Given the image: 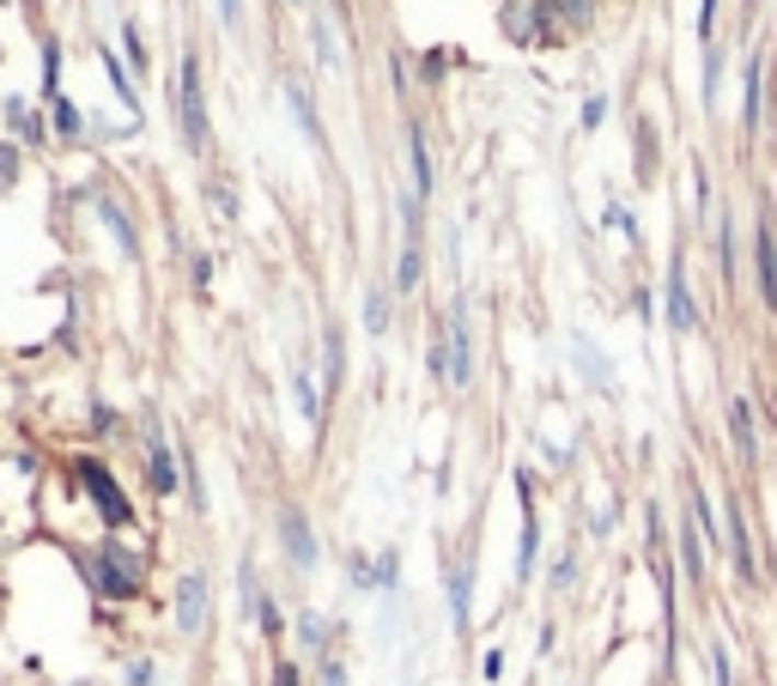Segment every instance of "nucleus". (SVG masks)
<instances>
[{
    "label": "nucleus",
    "instance_id": "3",
    "mask_svg": "<svg viewBox=\"0 0 777 686\" xmlns=\"http://www.w3.org/2000/svg\"><path fill=\"white\" fill-rule=\"evenodd\" d=\"M80 480H85V492H92V504L104 511V523H110V528H128V523H134L128 499L116 492V480H110V468H104V462H92V456H85V462H80Z\"/></svg>",
    "mask_w": 777,
    "mask_h": 686
},
{
    "label": "nucleus",
    "instance_id": "25",
    "mask_svg": "<svg viewBox=\"0 0 777 686\" xmlns=\"http://www.w3.org/2000/svg\"><path fill=\"white\" fill-rule=\"evenodd\" d=\"M304 644H310V650H322V644H329V620H322V614H304Z\"/></svg>",
    "mask_w": 777,
    "mask_h": 686
},
{
    "label": "nucleus",
    "instance_id": "13",
    "mask_svg": "<svg viewBox=\"0 0 777 686\" xmlns=\"http://www.w3.org/2000/svg\"><path fill=\"white\" fill-rule=\"evenodd\" d=\"M408 152H413V201L432 195V159H425V134L408 128Z\"/></svg>",
    "mask_w": 777,
    "mask_h": 686
},
{
    "label": "nucleus",
    "instance_id": "37",
    "mask_svg": "<svg viewBox=\"0 0 777 686\" xmlns=\"http://www.w3.org/2000/svg\"><path fill=\"white\" fill-rule=\"evenodd\" d=\"M188 274H195V286H207V279H213V262H207V255H195V262H188Z\"/></svg>",
    "mask_w": 777,
    "mask_h": 686
},
{
    "label": "nucleus",
    "instance_id": "22",
    "mask_svg": "<svg viewBox=\"0 0 777 686\" xmlns=\"http://www.w3.org/2000/svg\"><path fill=\"white\" fill-rule=\"evenodd\" d=\"M401 291H408V286H420V238H408V250H401Z\"/></svg>",
    "mask_w": 777,
    "mask_h": 686
},
{
    "label": "nucleus",
    "instance_id": "30",
    "mask_svg": "<svg viewBox=\"0 0 777 686\" xmlns=\"http://www.w3.org/2000/svg\"><path fill=\"white\" fill-rule=\"evenodd\" d=\"M207 201L219 207V219H231V213H238V201H231V188H225V183H213V188H207Z\"/></svg>",
    "mask_w": 777,
    "mask_h": 686
},
{
    "label": "nucleus",
    "instance_id": "9",
    "mask_svg": "<svg viewBox=\"0 0 777 686\" xmlns=\"http://www.w3.org/2000/svg\"><path fill=\"white\" fill-rule=\"evenodd\" d=\"M669 329L674 334H693L698 329V304H693V286H686V267L681 262L669 267Z\"/></svg>",
    "mask_w": 777,
    "mask_h": 686
},
{
    "label": "nucleus",
    "instance_id": "24",
    "mask_svg": "<svg viewBox=\"0 0 777 686\" xmlns=\"http://www.w3.org/2000/svg\"><path fill=\"white\" fill-rule=\"evenodd\" d=\"M382 322H389V298H382V291H370V298H365V329L382 334Z\"/></svg>",
    "mask_w": 777,
    "mask_h": 686
},
{
    "label": "nucleus",
    "instance_id": "4",
    "mask_svg": "<svg viewBox=\"0 0 777 686\" xmlns=\"http://www.w3.org/2000/svg\"><path fill=\"white\" fill-rule=\"evenodd\" d=\"M753 274H759V304L765 310H777V238L772 225H753Z\"/></svg>",
    "mask_w": 777,
    "mask_h": 686
},
{
    "label": "nucleus",
    "instance_id": "18",
    "mask_svg": "<svg viewBox=\"0 0 777 686\" xmlns=\"http://www.w3.org/2000/svg\"><path fill=\"white\" fill-rule=\"evenodd\" d=\"M468 583H475V578H468V565L449 578V620H456L461 632H468Z\"/></svg>",
    "mask_w": 777,
    "mask_h": 686
},
{
    "label": "nucleus",
    "instance_id": "23",
    "mask_svg": "<svg viewBox=\"0 0 777 686\" xmlns=\"http://www.w3.org/2000/svg\"><path fill=\"white\" fill-rule=\"evenodd\" d=\"M122 49H128V67H134V73H146V37H140V25L122 31Z\"/></svg>",
    "mask_w": 777,
    "mask_h": 686
},
{
    "label": "nucleus",
    "instance_id": "15",
    "mask_svg": "<svg viewBox=\"0 0 777 686\" xmlns=\"http://www.w3.org/2000/svg\"><path fill=\"white\" fill-rule=\"evenodd\" d=\"M292 389H298V408H304V420H310V425H322V389L317 384H310V370H292Z\"/></svg>",
    "mask_w": 777,
    "mask_h": 686
},
{
    "label": "nucleus",
    "instance_id": "1",
    "mask_svg": "<svg viewBox=\"0 0 777 686\" xmlns=\"http://www.w3.org/2000/svg\"><path fill=\"white\" fill-rule=\"evenodd\" d=\"M176 116H183V140L207 146V98H201V61L195 55H183V73H176Z\"/></svg>",
    "mask_w": 777,
    "mask_h": 686
},
{
    "label": "nucleus",
    "instance_id": "33",
    "mask_svg": "<svg viewBox=\"0 0 777 686\" xmlns=\"http://www.w3.org/2000/svg\"><path fill=\"white\" fill-rule=\"evenodd\" d=\"M711 674H717V686H735L729 681V650L723 644H711Z\"/></svg>",
    "mask_w": 777,
    "mask_h": 686
},
{
    "label": "nucleus",
    "instance_id": "5",
    "mask_svg": "<svg viewBox=\"0 0 777 686\" xmlns=\"http://www.w3.org/2000/svg\"><path fill=\"white\" fill-rule=\"evenodd\" d=\"M475 377V334H468V304L449 310V384Z\"/></svg>",
    "mask_w": 777,
    "mask_h": 686
},
{
    "label": "nucleus",
    "instance_id": "7",
    "mask_svg": "<svg viewBox=\"0 0 777 686\" xmlns=\"http://www.w3.org/2000/svg\"><path fill=\"white\" fill-rule=\"evenodd\" d=\"M176 626H183L188 638L207 626V578H201V571H188V578L176 583Z\"/></svg>",
    "mask_w": 777,
    "mask_h": 686
},
{
    "label": "nucleus",
    "instance_id": "35",
    "mask_svg": "<svg viewBox=\"0 0 777 686\" xmlns=\"http://www.w3.org/2000/svg\"><path fill=\"white\" fill-rule=\"evenodd\" d=\"M322 686H346V668L334 656H322Z\"/></svg>",
    "mask_w": 777,
    "mask_h": 686
},
{
    "label": "nucleus",
    "instance_id": "32",
    "mask_svg": "<svg viewBox=\"0 0 777 686\" xmlns=\"http://www.w3.org/2000/svg\"><path fill=\"white\" fill-rule=\"evenodd\" d=\"M711 31H717V0H698V37L711 43Z\"/></svg>",
    "mask_w": 777,
    "mask_h": 686
},
{
    "label": "nucleus",
    "instance_id": "26",
    "mask_svg": "<svg viewBox=\"0 0 777 686\" xmlns=\"http://www.w3.org/2000/svg\"><path fill=\"white\" fill-rule=\"evenodd\" d=\"M553 13H565L571 25H590V13H595V0H553Z\"/></svg>",
    "mask_w": 777,
    "mask_h": 686
},
{
    "label": "nucleus",
    "instance_id": "21",
    "mask_svg": "<svg viewBox=\"0 0 777 686\" xmlns=\"http://www.w3.org/2000/svg\"><path fill=\"white\" fill-rule=\"evenodd\" d=\"M322 346H329V389H341V370H346V353H341V329L322 334Z\"/></svg>",
    "mask_w": 777,
    "mask_h": 686
},
{
    "label": "nucleus",
    "instance_id": "34",
    "mask_svg": "<svg viewBox=\"0 0 777 686\" xmlns=\"http://www.w3.org/2000/svg\"><path fill=\"white\" fill-rule=\"evenodd\" d=\"M13 176H19V152H13V146H0V188L13 183Z\"/></svg>",
    "mask_w": 777,
    "mask_h": 686
},
{
    "label": "nucleus",
    "instance_id": "38",
    "mask_svg": "<svg viewBox=\"0 0 777 686\" xmlns=\"http://www.w3.org/2000/svg\"><path fill=\"white\" fill-rule=\"evenodd\" d=\"M274 686H298V668H292V662H286V668L274 674Z\"/></svg>",
    "mask_w": 777,
    "mask_h": 686
},
{
    "label": "nucleus",
    "instance_id": "10",
    "mask_svg": "<svg viewBox=\"0 0 777 686\" xmlns=\"http://www.w3.org/2000/svg\"><path fill=\"white\" fill-rule=\"evenodd\" d=\"M729 553H735V578L741 583H759V559H753V535H747L741 504H729Z\"/></svg>",
    "mask_w": 777,
    "mask_h": 686
},
{
    "label": "nucleus",
    "instance_id": "8",
    "mask_svg": "<svg viewBox=\"0 0 777 686\" xmlns=\"http://www.w3.org/2000/svg\"><path fill=\"white\" fill-rule=\"evenodd\" d=\"M516 492H523V553H516V578H528L535 571V553H540V523H535V480H528V468L516 475Z\"/></svg>",
    "mask_w": 777,
    "mask_h": 686
},
{
    "label": "nucleus",
    "instance_id": "6",
    "mask_svg": "<svg viewBox=\"0 0 777 686\" xmlns=\"http://www.w3.org/2000/svg\"><path fill=\"white\" fill-rule=\"evenodd\" d=\"M279 535H286V553H292V565H298V571L317 565V535H310V523H304L298 504H286V511H279Z\"/></svg>",
    "mask_w": 777,
    "mask_h": 686
},
{
    "label": "nucleus",
    "instance_id": "16",
    "mask_svg": "<svg viewBox=\"0 0 777 686\" xmlns=\"http://www.w3.org/2000/svg\"><path fill=\"white\" fill-rule=\"evenodd\" d=\"M152 492H176V462L164 437H152Z\"/></svg>",
    "mask_w": 777,
    "mask_h": 686
},
{
    "label": "nucleus",
    "instance_id": "2",
    "mask_svg": "<svg viewBox=\"0 0 777 686\" xmlns=\"http://www.w3.org/2000/svg\"><path fill=\"white\" fill-rule=\"evenodd\" d=\"M98 590H104V595H116V602L140 595V559H134L128 547L104 541V547H98Z\"/></svg>",
    "mask_w": 777,
    "mask_h": 686
},
{
    "label": "nucleus",
    "instance_id": "17",
    "mask_svg": "<svg viewBox=\"0 0 777 686\" xmlns=\"http://www.w3.org/2000/svg\"><path fill=\"white\" fill-rule=\"evenodd\" d=\"M286 98H292V116H298V128L310 134V140H322V134H317V116H310V92H304V80H286Z\"/></svg>",
    "mask_w": 777,
    "mask_h": 686
},
{
    "label": "nucleus",
    "instance_id": "27",
    "mask_svg": "<svg viewBox=\"0 0 777 686\" xmlns=\"http://www.w3.org/2000/svg\"><path fill=\"white\" fill-rule=\"evenodd\" d=\"M717 255H723V274H735V225L723 219V231H717Z\"/></svg>",
    "mask_w": 777,
    "mask_h": 686
},
{
    "label": "nucleus",
    "instance_id": "14",
    "mask_svg": "<svg viewBox=\"0 0 777 686\" xmlns=\"http://www.w3.org/2000/svg\"><path fill=\"white\" fill-rule=\"evenodd\" d=\"M759 110H765V67L747 61V98H741V122L759 128Z\"/></svg>",
    "mask_w": 777,
    "mask_h": 686
},
{
    "label": "nucleus",
    "instance_id": "19",
    "mask_svg": "<svg viewBox=\"0 0 777 686\" xmlns=\"http://www.w3.org/2000/svg\"><path fill=\"white\" fill-rule=\"evenodd\" d=\"M43 92L49 98H61V43H43Z\"/></svg>",
    "mask_w": 777,
    "mask_h": 686
},
{
    "label": "nucleus",
    "instance_id": "28",
    "mask_svg": "<svg viewBox=\"0 0 777 686\" xmlns=\"http://www.w3.org/2000/svg\"><path fill=\"white\" fill-rule=\"evenodd\" d=\"M104 67H110V85H116V98H122V104L134 110V85H128V67H116V61H110V55H104Z\"/></svg>",
    "mask_w": 777,
    "mask_h": 686
},
{
    "label": "nucleus",
    "instance_id": "29",
    "mask_svg": "<svg viewBox=\"0 0 777 686\" xmlns=\"http://www.w3.org/2000/svg\"><path fill=\"white\" fill-rule=\"evenodd\" d=\"M55 128H61V134H80V110L67 104V98H55Z\"/></svg>",
    "mask_w": 777,
    "mask_h": 686
},
{
    "label": "nucleus",
    "instance_id": "36",
    "mask_svg": "<svg viewBox=\"0 0 777 686\" xmlns=\"http://www.w3.org/2000/svg\"><path fill=\"white\" fill-rule=\"evenodd\" d=\"M396 565H401L396 553H382V559H377V571H370V578H377V583H396Z\"/></svg>",
    "mask_w": 777,
    "mask_h": 686
},
{
    "label": "nucleus",
    "instance_id": "31",
    "mask_svg": "<svg viewBox=\"0 0 777 686\" xmlns=\"http://www.w3.org/2000/svg\"><path fill=\"white\" fill-rule=\"evenodd\" d=\"M13 128H19V140H37V116L25 104H13Z\"/></svg>",
    "mask_w": 777,
    "mask_h": 686
},
{
    "label": "nucleus",
    "instance_id": "39",
    "mask_svg": "<svg viewBox=\"0 0 777 686\" xmlns=\"http://www.w3.org/2000/svg\"><path fill=\"white\" fill-rule=\"evenodd\" d=\"M219 13H225V19H238V0H219Z\"/></svg>",
    "mask_w": 777,
    "mask_h": 686
},
{
    "label": "nucleus",
    "instance_id": "12",
    "mask_svg": "<svg viewBox=\"0 0 777 686\" xmlns=\"http://www.w3.org/2000/svg\"><path fill=\"white\" fill-rule=\"evenodd\" d=\"M681 565L693 583H705V535H698V523H681Z\"/></svg>",
    "mask_w": 777,
    "mask_h": 686
},
{
    "label": "nucleus",
    "instance_id": "11",
    "mask_svg": "<svg viewBox=\"0 0 777 686\" xmlns=\"http://www.w3.org/2000/svg\"><path fill=\"white\" fill-rule=\"evenodd\" d=\"M729 437H735V456H741V462H753V456H759V432H753V401H747V396L729 401Z\"/></svg>",
    "mask_w": 777,
    "mask_h": 686
},
{
    "label": "nucleus",
    "instance_id": "20",
    "mask_svg": "<svg viewBox=\"0 0 777 686\" xmlns=\"http://www.w3.org/2000/svg\"><path fill=\"white\" fill-rule=\"evenodd\" d=\"M98 213H104V225H110V231H116V243H122V250L134 255V231H128V219H122V207H116V201H104V207H98Z\"/></svg>",
    "mask_w": 777,
    "mask_h": 686
}]
</instances>
